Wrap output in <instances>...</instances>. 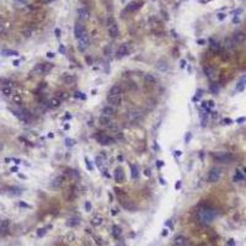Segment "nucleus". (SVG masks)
Instances as JSON below:
<instances>
[{
  "label": "nucleus",
  "instance_id": "39",
  "mask_svg": "<svg viewBox=\"0 0 246 246\" xmlns=\"http://www.w3.org/2000/svg\"><path fill=\"white\" fill-rule=\"evenodd\" d=\"M211 49H212V51H214V52L219 51V49H220L219 43H217V42H212V44H211Z\"/></svg>",
  "mask_w": 246,
  "mask_h": 246
},
{
  "label": "nucleus",
  "instance_id": "18",
  "mask_svg": "<svg viewBox=\"0 0 246 246\" xmlns=\"http://www.w3.org/2000/svg\"><path fill=\"white\" fill-rule=\"evenodd\" d=\"M203 71H204V74H206V76H207L208 79H213V78H214V74H215V70H214V68L211 67V65L204 67V68H203Z\"/></svg>",
  "mask_w": 246,
  "mask_h": 246
},
{
  "label": "nucleus",
  "instance_id": "43",
  "mask_svg": "<svg viewBox=\"0 0 246 246\" xmlns=\"http://www.w3.org/2000/svg\"><path fill=\"white\" fill-rule=\"evenodd\" d=\"M211 90H212V92L217 94V92H218V90H219V88H218V85H217V84H212V85H211Z\"/></svg>",
  "mask_w": 246,
  "mask_h": 246
},
{
  "label": "nucleus",
  "instance_id": "60",
  "mask_svg": "<svg viewBox=\"0 0 246 246\" xmlns=\"http://www.w3.org/2000/svg\"><path fill=\"white\" fill-rule=\"evenodd\" d=\"M158 166L161 167V166H162V161H158Z\"/></svg>",
  "mask_w": 246,
  "mask_h": 246
},
{
  "label": "nucleus",
  "instance_id": "53",
  "mask_svg": "<svg viewBox=\"0 0 246 246\" xmlns=\"http://www.w3.org/2000/svg\"><path fill=\"white\" fill-rule=\"evenodd\" d=\"M47 56H48L49 58H53V57H54V54H53L52 52H48V53H47Z\"/></svg>",
  "mask_w": 246,
  "mask_h": 246
},
{
  "label": "nucleus",
  "instance_id": "59",
  "mask_svg": "<svg viewBox=\"0 0 246 246\" xmlns=\"http://www.w3.org/2000/svg\"><path fill=\"white\" fill-rule=\"evenodd\" d=\"M204 43H206V42H204V41H202V39H199V41H198V44H201V46H202V44H204Z\"/></svg>",
  "mask_w": 246,
  "mask_h": 246
},
{
  "label": "nucleus",
  "instance_id": "58",
  "mask_svg": "<svg viewBox=\"0 0 246 246\" xmlns=\"http://www.w3.org/2000/svg\"><path fill=\"white\" fill-rule=\"evenodd\" d=\"M19 63H20L19 60H15V62H14V63H12V64H14V65H15V67H17V65H19Z\"/></svg>",
  "mask_w": 246,
  "mask_h": 246
},
{
  "label": "nucleus",
  "instance_id": "62",
  "mask_svg": "<svg viewBox=\"0 0 246 246\" xmlns=\"http://www.w3.org/2000/svg\"><path fill=\"white\" fill-rule=\"evenodd\" d=\"M180 186H181V182L179 181V182H177V185H176V188H180Z\"/></svg>",
  "mask_w": 246,
  "mask_h": 246
},
{
  "label": "nucleus",
  "instance_id": "61",
  "mask_svg": "<svg viewBox=\"0 0 246 246\" xmlns=\"http://www.w3.org/2000/svg\"><path fill=\"white\" fill-rule=\"evenodd\" d=\"M244 121H245V118H244V117H243V118H239V120H238V122H239V123H240V122H244Z\"/></svg>",
  "mask_w": 246,
  "mask_h": 246
},
{
  "label": "nucleus",
  "instance_id": "28",
  "mask_svg": "<svg viewBox=\"0 0 246 246\" xmlns=\"http://www.w3.org/2000/svg\"><path fill=\"white\" fill-rule=\"evenodd\" d=\"M79 223H80L79 218H69L67 222V225L68 226H76V225H79Z\"/></svg>",
  "mask_w": 246,
  "mask_h": 246
},
{
  "label": "nucleus",
  "instance_id": "15",
  "mask_svg": "<svg viewBox=\"0 0 246 246\" xmlns=\"http://www.w3.org/2000/svg\"><path fill=\"white\" fill-rule=\"evenodd\" d=\"M113 177H115V180L117 182H122L124 180V171H123L122 167H117L115 172H113Z\"/></svg>",
  "mask_w": 246,
  "mask_h": 246
},
{
  "label": "nucleus",
  "instance_id": "24",
  "mask_svg": "<svg viewBox=\"0 0 246 246\" xmlns=\"http://www.w3.org/2000/svg\"><path fill=\"white\" fill-rule=\"evenodd\" d=\"M144 81L147 84H149V85H154V84H156V78L154 76L153 74H145L144 75Z\"/></svg>",
  "mask_w": 246,
  "mask_h": 246
},
{
  "label": "nucleus",
  "instance_id": "13",
  "mask_svg": "<svg viewBox=\"0 0 246 246\" xmlns=\"http://www.w3.org/2000/svg\"><path fill=\"white\" fill-rule=\"evenodd\" d=\"M78 17H79V20H81V21L88 20L89 17H90L89 10H88L86 7H80V9H78Z\"/></svg>",
  "mask_w": 246,
  "mask_h": 246
},
{
  "label": "nucleus",
  "instance_id": "37",
  "mask_svg": "<svg viewBox=\"0 0 246 246\" xmlns=\"http://www.w3.org/2000/svg\"><path fill=\"white\" fill-rule=\"evenodd\" d=\"M233 180L235 181V182H239V181H243L244 180V175L241 174L240 171H236V174L234 175V177H233Z\"/></svg>",
  "mask_w": 246,
  "mask_h": 246
},
{
  "label": "nucleus",
  "instance_id": "30",
  "mask_svg": "<svg viewBox=\"0 0 246 246\" xmlns=\"http://www.w3.org/2000/svg\"><path fill=\"white\" fill-rule=\"evenodd\" d=\"M11 99H12V102L14 103H16V105H21L22 103V96H21L20 94H12Z\"/></svg>",
  "mask_w": 246,
  "mask_h": 246
},
{
  "label": "nucleus",
  "instance_id": "55",
  "mask_svg": "<svg viewBox=\"0 0 246 246\" xmlns=\"http://www.w3.org/2000/svg\"><path fill=\"white\" fill-rule=\"evenodd\" d=\"M56 33H57V37H59V36H60V31L57 29V30H56Z\"/></svg>",
  "mask_w": 246,
  "mask_h": 246
},
{
  "label": "nucleus",
  "instance_id": "9",
  "mask_svg": "<svg viewBox=\"0 0 246 246\" xmlns=\"http://www.w3.org/2000/svg\"><path fill=\"white\" fill-rule=\"evenodd\" d=\"M231 38H233L235 46L243 44L245 41H246V33L244 32V31H236V32L231 36Z\"/></svg>",
  "mask_w": 246,
  "mask_h": 246
},
{
  "label": "nucleus",
  "instance_id": "32",
  "mask_svg": "<svg viewBox=\"0 0 246 246\" xmlns=\"http://www.w3.org/2000/svg\"><path fill=\"white\" fill-rule=\"evenodd\" d=\"M1 54L3 56H7V57H11V56H19V53L16 51H11V49H3L1 51Z\"/></svg>",
  "mask_w": 246,
  "mask_h": 246
},
{
  "label": "nucleus",
  "instance_id": "41",
  "mask_svg": "<svg viewBox=\"0 0 246 246\" xmlns=\"http://www.w3.org/2000/svg\"><path fill=\"white\" fill-rule=\"evenodd\" d=\"M65 145L67 147H73V145H75V140H73L70 138H65Z\"/></svg>",
  "mask_w": 246,
  "mask_h": 246
},
{
  "label": "nucleus",
  "instance_id": "56",
  "mask_svg": "<svg viewBox=\"0 0 246 246\" xmlns=\"http://www.w3.org/2000/svg\"><path fill=\"white\" fill-rule=\"evenodd\" d=\"M162 235H164V236H166V235H167V230H166V229H164V230H162Z\"/></svg>",
  "mask_w": 246,
  "mask_h": 246
},
{
  "label": "nucleus",
  "instance_id": "1",
  "mask_svg": "<svg viewBox=\"0 0 246 246\" xmlns=\"http://www.w3.org/2000/svg\"><path fill=\"white\" fill-rule=\"evenodd\" d=\"M215 217H217L215 209L211 207H203L197 212V220L202 225H209L215 219Z\"/></svg>",
  "mask_w": 246,
  "mask_h": 246
},
{
  "label": "nucleus",
  "instance_id": "34",
  "mask_svg": "<svg viewBox=\"0 0 246 246\" xmlns=\"http://www.w3.org/2000/svg\"><path fill=\"white\" fill-rule=\"evenodd\" d=\"M1 92H3L4 96H10V95L12 94V90H11V88H9V86H3Z\"/></svg>",
  "mask_w": 246,
  "mask_h": 246
},
{
  "label": "nucleus",
  "instance_id": "6",
  "mask_svg": "<svg viewBox=\"0 0 246 246\" xmlns=\"http://www.w3.org/2000/svg\"><path fill=\"white\" fill-rule=\"evenodd\" d=\"M51 68H52V65H49V63H47V64H44V63H39V64H37L32 69L31 74H33V75H42V74H44V73H47V71L51 70Z\"/></svg>",
  "mask_w": 246,
  "mask_h": 246
},
{
  "label": "nucleus",
  "instance_id": "47",
  "mask_svg": "<svg viewBox=\"0 0 246 246\" xmlns=\"http://www.w3.org/2000/svg\"><path fill=\"white\" fill-rule=\"evenodd\" d=\"M101 161H102V159L100 158V156H97V158H96V165H97V166H101V164H102Z\"/></svg>",
  "mask_w": 246,
  "mask_h": 246
},
{
  "label": "nucleus",
  "instance_id": "50",
  "mask_svg": "<svg viewBox=\"0 0 246 246\" xmlns=\"http://www.w3.org/2000/svg\"><path fill=\"white\" fill-rule=\"evenodd\" d=\"M41 1H42L43 4H49V3H52L53 0H41Z\"/></svg>",
  "mask_w": 246,
  "mask_h": 246
},
{
  "label": "nucleus",
  "instance_id": "22",
  "mask_svg": "<svg viewBox=\"0 0 246 246\" xmlns=\"http://www.w3.org/2000/svg\"><path fill=\"white\" fill-rule=\"evenodd\" d=\"M245 88H246V76H243V78L239 80V83L236 84L235 90L238 91V92H240V91H244Z\"/></svg>",
  "mask_w": 246,
  "mask_h": 246
},
{
  "label": "nucleus",
  "instance_id": "12",
  "mask_svg": "<svg viewBox=\"0 0 246 246\" xmlns=\"http://www.w3.org/2000/svg\"><path fill=\"white\" fill-rule=\"evenodd\" d=\"M128 52H129V49H128V46H127L126 43L121 44L120 47H118L117 52H116V54H117V58H123L124 56H127V54H128Z\"/></svg>",
  "mask_w": 246,
  "mask_h": 246
},
{
  "label": "nucleus",
  "instance_id": "11",
  "mask_svg": "<svg viewBox=\"0 0 246 246\" xmlns=\"http://www.w3.org/2000/svg\"><path fill=\"white\" fill-rule=\"evenodd\" d=\"M64 182H65V180H64V176H57L56 179H53V181H52L51 186H52V188H54V190H58V188L63 187V185H64Z\"/></svg>",
  "mask_w": 246,
  "mask_h": 246
},
{
  "label": "nucleus",
  "instance_id": "33",
  "mask_svg": "<svg viewBox=\"0 0 246 246\" xmlns=\"http://www.w3.org/2000/svg\"><path fill=\"white\" fill-rule=\"evenodd\" d=\"M103 54H105V56H106L107 58H111V57H112L113 51H112V46H111V44H108L107 47L103 49Z\"/></svg>",
  "mask_w": 246,
  "mask_h": 246
},
{
  "label": "nucleus",
  "instance_id": "10",
  "mask_svg": "<svg viewBox=\"0 0 246 246\" xmlns=\"http://www.w3.org/2000/svg\"><path fill=\"white\" fill-rule=\"evenodd\" d=\"M140 118H142V112L139 110H132L128 112V121L132 123H135L138 122Z\"/></svg>",
  "mask_w": 246,
  "mask_h": 246
},
{
  "label": "nucleus",
  "instance_id": "46",
  "mask_svg": "<svg viewBox=\"0 0 246 246\" xmlns=\"http://www.w3.org/2000/svg\"><path fill=\"white\" fill-rule=\"evenodd\" d=\"M85 161H86V165H88V169H89V170H92V166H91L90 160H89L88 158H85Z\"/></svg>",
  "mask_w": 246,
  "mask_h": 246
},
{
  "label": "nucleus",
  "instance_id": "27",
  "mask_svg": "<svg viewBox=\"0 0 246 246\" xmlns=\"http://www.w3.org/2000/svg\"><path fill=\"white\" fill-rule=\"evenodd\" d=\"M48 106L51 108H58L59 106H60V100H58L57 97L51 99L49 100V102H48Z\"/></svg>",
  "mask_w": 246,
  "mask_h": 246
},
{
  "label": "nucleus",
  "instance_id": "14",
  "mask_svg": "<svg viewBox=\"0 0 246 246\" xmlns=\"http://www.w3.org/2000/svg\"><path fill=\"white\" fill-rule=\"evenodd\" d=\"M85 33V29H84V26L80 24V22H76V24L74 25V36H75V38L78 39L81 35H84Z\"/></svg>",
  "mask_w": 246,
  "mask_h": 246
},
{
  "label": "nucleus",
  "instance_id": "7",
  "mask_svg": "<svg viewBox=\"0 0 246 246\" xmlns=\"http://www.w3.org/2000/svg\"><path fill=\"white\" fill-rule=\"evenodd\" d=\"M222 176V170L219 167H213L211 169V171H209L208 174V182H211V183H215V182L219 181Z\"/></svg>",
  "mask_w": 246,
  "mask_h": 246
},
{
  "label": "nucleus",
  "instance_id": "20",
  "mask_svg": "<svg viewBox=\"0 0 246 246\" xmlns=\"http://www.w3.org/2000/svg\"><path fill=\"white\" fill-rule=\"evenodd\" d=\"M156 68H158V70L159 71H161V73H165V71H167V69H169V64H167V62L166 60H159L158 62V64H156Z\"/></svg>",
  "mask_w": 246,
  "mask_h": 246
},
{
  "label": "nucleus",
  "instance_id": "19",
  "mask_svg": "<svg viewBox=\"0 0 246 246\" xmlns=\"http://www.w3.org/2000/svg\"><path fill=\"white\" fill-rule=\"evenodd\" d=\"M224 47L226 51H233V49L235 48V43H234V41L231 37H226L224 39Z\"/></svg>",
  "mask_w": 246,
  "mask_h": 246
},
{
  "label": "nucleus",
  "instance_id": "31",
  "mask_svg": "<svg viewBox=\"0 0 246 246\" xmlns=\"http://www.w3.org/2000/svg\"><path fill=\"white\" fill-rule=\"evenodd\" d=\"M113 133V135H112V138H113V140H122L123 138H124V137H123V133L121 130H115V132H112Z\"/></svg>",
  "mask_w": 246,
  "mask_h": 246
},
{
  "label": "nucleus",
  "instance_id": "23",
  "mask_svg": "<svg viewBox=\"0 0 246 246\" xmlns=\"http://www.w3.org/2000/svg\"><path fill=\"white\" fill-rule=\"evenodd\" d=\"M99 122H100V124H101V126L108 127V126H110V123H111L112 121H111V117H107V116L101 115V116H100V118H99Z\"/></svg>",
  "mask_w": 246,
  "mask_h": 246
},
{
  "label": "nucleus",
  "instance_id": "57",
  "mask_svg": "<svg viewBox=\"0 0 246 246\" xmlns=\"http://www.w3.org/2000/svg\"><path fill=\"white\" fill-rule=\"evenodd\" d=\"M59 51H60V53H64V47H63V46H60V48H59Z\"/></svg>",
  "mask_w": 246,
  "mask_h": 246
},
{
  "label": "nucleus",
  "instance_id": "40",
  "mask_svg": "<svg viewBox=\"0 0 246 246\" xmlns=\"http://www.w3.org/2000/svg\"><path fill=\"white\" fill-rule=\"evenodd\" d=\"M67 97H68V96H67V94H65V92H63V91H59V92L57 94V99H58V100H60V101H62V100H65Z\"/></svg>",
  "mask_w": 246,
  "mask_h": 246
},
{
  "label": "nucleus",
  "instance_id": "3",
  "mask_svg": "<svg viewBox=\"0 0 246 246\" xmlns=\"http://www.w3.org/2000/svg\"><path fill=\"white\" fill-rule=\"evenodd\" d=\"M213 158H214V160H215V161L223 162V164H229L231 160H233V155H231L230 153H226V152L214 153L213 154Z\"/></svg>",
  "mask_w": 246,
  "mask_h": 246
},
{
  "label": "nucleus",
  "instance_id": "36",
  "mask_svg": "<svg viewBox=\"0 0 246 246\" xmlns=\"http://www.w3.org/2000/svg\"><path fill=\"white\" fill-rule=\"evenodd\" d=\"M130 170H132V177L133 179H137L139 175V172H138V167H137V165H130Z\"/></svg>",
  "mask_w": 246,
  "mask_h": 246
},
{
  "label": "nucleus",
  "instance_id": "25",
  "mask_svg": "<svg viewBox=\"0 0 246 246\" xmlns=\"http://www.w3.org/2000/svg\"><path fill=\"white\" fill-rule=\"evenodd\" d=\"M102 217L101 215H99V214H96L95 217H92V219H91V225H94V226H99V225H101L102 224Z\"/></svg>",
  "mask_w": 246,
  "mask_h": 246
},
{
  "label": "nucleus",
  "instance_id": "35",
  "mask_svg": "<svg viewBox=\"0 0 246 246\" xmlns=\"http://www.w3.org/2000/svg\"><path fill=\"white\" fill-rule=\"evenodd\" d=\"M138 6H139V5H137L135 3H130V4H128V5L126 6V11H127V12H132V11H134Z\"/></svg>",
  "mask_w": 246,
  "mask_h": 246
},
{
  "label": "nucleus",
  "instance_id": "52",
  "mask_svg": "<svg viewBox=\"0 0 246 246\" xmlns=\"http://www.w3.org/2000/svg\"><path fill=\"white\" fill-rule=\"evenodd\" d=\"M118 213V209H112V215H116Z\"/></svg>",
  "mask_w": 246,
  "mask_h": 246
},
{
  "label": "nucleus",
  "instance_id": "5",
  "mask_svg": "<svg viewBox=\"0 0 246 246\" xmlns=\"http://www.w3.org/2000/svg\"><path fill=\"white\" fill-rule=\"evenodd\" d=\"M95 138H96L97 143L101 144V145H111V144L115 143V140H113L112 137L105 134V133H102V132H99V133L95 135Z\"/></svg>",
  "mask_w": 246,
  "mask_h": 246
},
{
  "label": "nucleus",
  "instance_id": "49",
  "mask_svg": "<svg viewBox=\"0 0 246 246\" xmlns=\"http://www.w3.org/2000/svg\"><path fill=\"white\" fill-rule=\"evenodd\" d=\"M224 17H225V15H224V14H219V15H218V19H219V20H223V19H224Z\"/></svg>",
  "mask_w": 246,
  "mask_h": 246
},
{
  "label": "nucleus",
  "instance_id": "51",
  "mask_svg": "<svg viewBox=\"0 0 246 246\" xmlns=\"http://www.w3.org/2000/svg\"><path fill=\"white\" fill-rule=\"evenodd\" d=\"M186 67V60H181V68H185Z\"/></svg>",
  "mask_w": 246,
  "mask_h": 246
},
{
  "label": "nucleus",
  "instance_id": "2",
  "mask_svg": "<svg viewBox=\"0 0 246 246\" xmlns=\"http://www.w3.org/2000/svg\"><path fill=\"white\" fill-rule=\"evenodd\" d=\"M107 30H108V33H110V36L112 38H116L118 37V35H120V29H118V25H117V22L115 20V17H107Z\"/></svg>",
  "mask_w": 246,
  "mask_h": 246
},
{
  "label": "nucleus",
  "instance_id": "48",
  "mask_svg": "<svg viewBox=\"0 0 246 246\" xmlns=\"http://www.w3.org/2000/svg\"><path fill=\"white\" fill-rule=\"evenodd\" d=\"M24 33H25V35H24V36H25V37H26V36H27V37H29V36H30V33H31V30H27V31H24Z\"/></svg>",
  "mask_w": 246,
  "mask_h": 246
},
{
  "label": "nucleus",
  "instance_id": "17",
  "mask_svg": "<svg viewBox=\"0 0 246 246\" xmlns=\"http://www.w3.org/2000/svg\"><path fill=\"white\" fill-rule=\"evenodd\" d=\"M62 80L64 81L67 85H71L75 81V76L73 74H69V73H64V74L62 75Z\"/></svg>",
  "mask_w": 246,
  "mask_h": 246
},
{
  "label": "nucleus",
  "instance_id": "63",
  "mask_svg": "<svg viewBox=\"0 0 246 246\" xmlns=\"http://www.w3.org/2000/svg\"><path fill=\"white\" fill-rule=\"evenodd\" d=\"M11 171H12V172H15V171H17V167H12V169H11Z\"/></svg>",
  "mask_w": 246,
  "mask_h": 246
},
{
  "label": "nucleus",
  "instance_id": "29",
  "mask_svg": "<svg viewBox=\"0 0 246 246\" xmlns=\"http://www.w3.org/2000/svg\"><path fill=\"white\" fill-rule=\"evenodd\" d=\"M121 234H122L121 228L118 226V225H113V228H112V235L117 239V238H120V236H121Z\"/></svg>",
  "mask_w": 246,
  "mask_h": 246
},
{
  "label": "nucleus",
  "instance_id": "26",
  "mask_svg": "<svg viewBox=\"0 0 246 246\" xmlns=\"http://www.w3.org/2000/svg\"><path fill=\"white\" fill-rule=\"evenodd\" d=\"M122 94V88L120 85H113L108 91V95H120Z\"/></svg>",
  "mask_w": 246,
  "mask_h": 246
},
{
  "label": "nucleus",
  "instance_id": "16",
  "mask_svg": "<svg viewBox=\"0 0 246 246\" xmlns=\"http://www.w3.org/2000/svg\"><path fill=\"white\" fill-rule=\"evenodd\" d=\"M174 245L175 246H186L187 245V238L183 236V235L176 236L175 240H174Z\"/></svg>",
  "mask_w": 246,
  "mask_h": 246
},
{
  "label": "nucleus",
  "instance_id": "4",
  "mask_svg": "<svg viewBox=\"0 0 246 246\" xmlns=\"http://www.w3.org/2000/svg\"><path fill=\"white\" fill-rule=\"evenodd\" d=\"M89 46H90V38L85 32L84 35H81L80 37L78 38V49L81 53H84L86 49L89 48Z\"/></svg>",
  "mask_w": 246,
  "mask_h": 246
},
{
  "label": "nucleus",
  "instance_id": "38",
  "mask_svg": "<svg viewBox=\"0 0 246 246\" xmlns=\"http://www.w3.org/2000/svg\"><path fill=\"white\" fill-rule=\"evenodd\" d=\"M68 175H69V177L71 180H78L79 179V174L76 170H71L70 172H68Z\"/></svg>",
  "mask_w": 246,
  "mask_h": 246
},
{
  "label": "nucleus",
  "instance_id": "45",
  "mask_svg": "<svg viewBox=\"0 0 246 246\" xmlns=\"http://www.w3.org/2000/svg\"><path fill=\"white\" fill-rule=\"evenodd\" d=\"M85 209H86V212L91 211V203L90 202H85Z\"/></svg>",
  "mask_w": 246,
  "mask_h": 246
},
{
  "label": "nucleus",
  "instance_id": "21",
  "mask_svg": "<svg viewBox=\"0 0 246 246\" xmlns=\"http://www.w3.org/2000/svg\"><path fill=\"white\" fill-rule=\"evenodd\" d=\"M101 113H102L103 116H107V117H111V118H112V116L115 115V110H113L112 106H105V107L102 108Z\"/></svg>",
  "mask_w": 246,
  "mask_h": 246
},
{
  "label": "nucleus",
  "instance_id": "42",
  "mask_svg": "<svg viewBox=\"0 0 246 246\" xmlns=\"http://www.w3.org/2000/svg\"><path fill=\"white\" fill-rule=\"evenodd\" d=\"M46 233H47V228H42V229H39V230H38L37 236H39V238H42L43 235H46Z\"/></svg>",
  "mask_w": 246,
  "mask_h": 246
},
{
  "label": "nucleus",
  "instance_id": "44",
  "mask_svg": "<svg viewBox=\"0 0 246 246\" xmlns=\"http://www.w3.org/2000/svg\"><path fill=\"white\" fill-rule=\"evenodd\" d=\"M5 33V25L3 24V21L0 20V35H4Z\"/></svg>",
  "mask_w": 246,
  "mask_h": 246
},
{
  "label": "nucleus",
  "instance_id": "8",
  "mask_svg": "<svg viewBox=\"0 0 246 246\" xmlns=\"http://www.w3.org/2000/svg\"><path fill=\"white\" fill-rule=\"evenodd\" d=\"M107 102H108V106H115L118 107L122 102V95H107Z\"/></svg>",
  "mask_w": 246,
  "mask_h": 246
},
{
  "label": "nucleus",
  "instance_id": "54",
  "mask_svg": "<svg viewBox=\"0 0 246 246\" xmlns=\"http://www.w3.org/2000/svg\"><path fill=\"white\" fill-rule=\"evenodd\" d=\"M190 138H191V134L188 133V134H187V137H186V142H187V143L190 142Z\"/></svg>",
  "mask_w": 246,
  "mask_h": 246
}]
</instances>
